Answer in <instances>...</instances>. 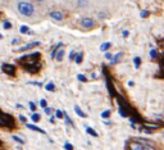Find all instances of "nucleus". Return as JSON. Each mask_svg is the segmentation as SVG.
Returning <instances> with one entry per match:
<instances>
[{"label": "nucleus", "instance_id": "obj_17", "mask_svg": "<svg viewBox=\"0 0 164 150\" xmlns=\"http://www.w3.org/2000/svg\"><path fill=\"white\" fill-rule=\"evenodd\" d=\"M19 32L20 34H28V32H30V28H28L27 26H20Z\"/></svg>", "mask_w": 164, "mask_h": 150}, {"label": "nucleus", "instance_id": "obj_13", "mask_svg": "<svg viewBox=\"0 0 164 150\" xmlns=\"http://www.w3.org/2000/svg\"><path fill=\"white\" fill-rule=\"evenodd\" d=\"M133 63H135V68H138L141 65V58L140 57H135V58H133Z\"/></svg>", "mask_w": 164, "mask_h": 150}, {"label": "nucleus", "instance_id": "obj_15", "mask_svg": "<svg viewBox=\"0 0 164 150\" xmlns=\"http://www.w3.org/2000/svg\"><path fill=\"white\" fill-rule=\"evenodd\" d=\"M86 132H87V133H89V135H91V136L97 137V132H95L94 130L91 128V127H87V128H86Z\"/></svg>", "mask_w": 164, "mask_h": 150}, {"label": "nucleus", "instance_id": "obj_9", "mask_svg": "<svg viewBox=\"0 0 164 150\" xmlns=\"http://www.w3.org/2000/svg\"><path fill=\"white\" fill-rule=\"evenodd\" d=\"M74 112H76V114H77V116L82 117V118H85V117H86V113H85V112H82V109L79 108L78 105H76V106H74Z\"/></svg>", "mask_w": 164, "mask_h": 150}, {"label": "nucleus", "instance_id": "obj_2", "mask_svg": "<svg viewBox=\"0 0 164 150\" xmlns=\"http://www.w3.org/2000/svg\"><path fill=\"white\" fill-rule=\"evenodd\" d=\"M128 147L130 150H155L154 147L149 146L147 144H142L141 141H130L128 142Z\"/></svg>", "mask_w": 164, "mask_h": 150}, {"label": "nucleus", "instance_id": "obj_40", "mask_svg": "<svg viewBox=\"0 0 164 150\" xmlns=\"http://www.w3.org/2000/svg\"><path fill=\"white\" fill-rule=\"evenodd\" d=\"M0 145H1V141H0Z\"/></svg>", "mask_w": 164, "mask_h": 150}, {"label": "nucleus", "instance_id": "obj_22", "mask_svg": "<svg viewBox=\"0 0 164 150\" xmlns=\"http://www.w3.org/2000/svg\"><path fill=\"white\" fill-rule=\"evenodd\" d=\"M13 140H14V141H17V142H19V144H24V140H22L20 139V137H18V136H13L12 137Z\"/></svg>", "mask_w": 164, "mask_h": 150}, {"label": "nucleus", "instance_id": "obj_30", "mask_svg": "<svg viewBox=\"0 0 164 150\" xmlns=\"http://www.w3.org/2000/svg\"><path fill=\"white\" fill-rule=\"evenodd\" d=\"M147 16H149V12H146V11L141 12V17H142V18H146Z\"/></svg>", "mask_w": 164, "mask_h": 150}, {"label": "nucleus", "instance_id": "obj_10", "mask_svg": "<svg viewBox=\"0 0 164 150\" xmlns=\"http://www.w3.org/2000/svg\"><path fill=\"white\" fill-rule=\"evenodd\" d=\"M122 55H123V53H118V54H115L114 57H112L113 59L110 60V62H112V64H115L117 62H119V58L122 57Z\"/></svg>", "mask_w": 164, "mask_h": 150}, {"label": "nucleus", "instance_id": "obj_1", "mask_svg": "<svg viewBox=\"0 0 164 150\" xmlns=\"http://www.w3.org/2000/svg\"><path fill=\"white\" fill-rule=\"evenodd\" d=\"M17 9H18V12L24 17H31L35 13V7L31 3H28V1H19L17 5Z\"/></svg>", "mask_w": 164, "mask_h": 150}, {"label": "nucleus", "instance_id": "obj_26", "mask_svg": "<svg viewBox=\"0 0 164 150\" xmlns=\"http://www.w3.org/2000/svg\"><path fill=\"white\" fill-rule=\"evenodd\" d=\"M64 147H65V150H73V146H72V144H69V142H65Z\"/></svg>", "mask_w": 164, "mask_h": 150}, {"label": "nucleus", "instance_id": "obj_29", "mask_svg": "<svg viewBox=\"0 0 164 150\" xmlns=\"http://www.w3.org/2000/svg\"><path fill=\"white\" fill-rule=\"evenodd\" d=\"M40 105L42 106L44 109L46 108V100H45V99H41V100H40Z\"/></svg>", "mask_w": 164, "mask_h": 150}, {"label": "nucleus", "instance_id": "obj_37", "mask_svg": "<svg viewBox=\"0 0 164 150\" xmlns=\"http://www.w3.org/2000/svg\"><path fill=\"white\" fill-rule=\"evenodd\" d=\"M160 45H161V46L164 48V40H163V41H160Z\"/></svg>", "mask_w": 164, "mask_h": 150}, {"label": "nucleus", "instance_id": "obj_34", "mask_svg": "<svg viewBox=\"0 0 164 150\" xmlns=\"http://www.w3.org/2000/svg\"><path fill=\"white\" fill-rule=\"evenodd\" d=\"M128 35H130V32H128L127 30H126V31H123V37H127Z\"/></svg>", "mask_w": 164, "mask_h": 150}, {"label": "nucleus", "instance_id": "obj_39", "mask_svg": "<svg viewBox=\"0 0 164 150\" xmlns=\"http://www.w3.org/2000/svg\"><path fill=\"white\" fill-rule=\"evenodd\" d=\"M36 1H44V0H36Z\"/></svg>", "mask_w": 164, "mask_h": 150}, {"label": "nucleus", "instance_id": "obj_8", "mask_svg": "<svg viewBox=\"0 0 164 150\" xmlns=\"http://www.w3.org/2000/svg\"><path fill=\"white\" fill-rule=\"evenodd\" d=\"M27 127L30 130H32V131H36V132H40V133H45V131H44L42 128H40V127L35 126V124H27Z\"/></svg>", "mask_w": 164, "mask_h": 150}, {"label": "nucleus", "instance_id": "obj_12", "mask_svg": "<svg viewBox=\"0 0 164 150\" xmlns=\"http://www.w3.org/2000/svg\"><path fill=\"white\" fill-rule=\"evenodd\" d=\"M87 4H89V1H87V0H77V7H81V8H83V7H87Z\"/></svg>", "mask_w": 164, "mask_h": 150}, {"label": "nucleus", "instance_id": "obj_21", "mask_svg": "<svg viewBox=\"0 0 164 150\" xmlns=\"http://www.w3.org/2000/svg\"><path fill=\"white\" fill-rule=\"evenodd\" d=\"M77 78H78V81H81V82H86L87 81L86 76H83V75H77Z\"/></svg>", "mask_w": 164, "mask_h": 150}, {"label": "nucleus", "instance_id": "obj_28", "mask_svg": "<svg viewBox=\"0 0 164 150\" xmlns=\"http://www.w3.org/2000/svg\"><path fill=\"white\" fill-rule=\"evenodd\" d=\"M30 109H31L32 112H35V110H36V104L33 103V101H31V103H30Z\"/></svg>", "mask_w": 164, "mask_h": 150}, {"label": "nucleus", "instance_id": "obj_25", "mask_svg": "<svg viewBox=\"0 0 164 150\" xmlns=\"http://www.w3.org/2000/svg\"><path fill=\"white\" fill-rule=\"evenodd\" d=\"M55 116L58 117L59 119H62V118H63V116H64V114H63V112H60V110H56V112H55Z\"/></svg>", "mask_w": 164, "mask_h": 150}, {"label": "nucleus", "instance_id": "obj_35", "mask_svg": "<svg viewBox=\"0 0 164 150\" xmlns=\"http://www.w3.org/2000/svg\"><path fill=\"white\" fill-rule=\"evenodd\" d=\"M18 41H19V40H18V39H14V40H12V44H13V45H14V44H17V42H18Z\"/></svg>", "mask_w": 164, "mask_h": 150}, {"label": "nucleus", "instance_id": "obj_36", "mask_svg": "<svg viewBox=\"0 0 164 150\" xmlns=\"http://www.w3.org/2000/svg\"><path fill=\"white\" fill-rule=\"evenodd\" d=\"M19 119H20V121H22V122H26V118H24V117H23V116H19Z\"/></svg>", "mask_w": 164, "mask_h": 150}, {"label": "nucleus", "instance_id": "obj_20", "mask_svg": "<svg viewBox=\"0 0 164 150\" xmlns=\"http://www.w3.org/2000/svg\"><path fill=\"white\" fill-rule=\"evenodd\" d=\"M32 121L33 122H38V121H40V114H38V113H33L32 114Z\"/></svg>", "mask_w": 164, "mask_h": 150}, {"label": "nucleus", "instance_id": "obj_31", "mask_svg": "<svg viewBox=\"0 0 164 150\" xmlns=\"http://www.w3.org/2000/svg\"><path fill=\"white\" fill-rule=\"evenodd\" d=\"M106 17H108V14H106V13H99V18L104 19V18H106Z\"/></svg>", "mask_w": 164, "mask_h": 150}, {"label": "nucleus", "instance_id": "obj_23", "mask_svg": "<svg viewBox=\"0 0 164 150\" xmlns=\"http://www.w3.org/2000/svg\"><path fill=\"white\" fill-rule=\"evenodd\" d=\"M3 26H4L5 30H10V28H12V23H10V22H8V21H5Z\"/></svg>", "mask_w": 164, "mask_h": 150}, {"label": "nucleus", "instance_id": "obj_11", "mask_svg": "<svg viewBox=\"0 0 164 150\" xmlns=\"http://www.w3.org/2000/svg\"><path fill=\"white\" fill-rule=\"evenodd\" d=\"M110 45H112L110 42H104V44H101V46H100V50H101V52H108Z\"/></svg>", "mask_w": 164, "mask_h": 150}, {"label": "nucleus", "instance_id": "obj_32", "mask_svg": "<svg viewBox=\"0 0 164 150\" xmlns=\"http://www.w3.org/2000/svg\"><path fill=\"white\" fill-rule=\"evenodd\" d=\"M44 110H45V113L48 114V116H50V114H51V109H50V108H48V106H46V108L44 109Z\"/></svg>", "mask_w": 164, "mask_h": 150}, {"label": "nucleus", "instance_id": "obj_6", "mask_svg": "<svg viewBox=\"0 0 164 150\" xmlns=\"http://www.w3.org/2000/svg\"><path fill=\"white\" fill-rule=\"evenodd\" d=\"M38 45H40V41H33V42H30V44L24 45L23 48H19V49H18V52H24V50H30V49H32V48L38 46Z\"/></svg>", "mask_w": 164, "mask_h": 150}, {"label": "nucleus", "instance_id": "obj_24", "mask_svg": "<svg viewBox=\"0 0 164 150\" xmlns=\"http://www.w3.org/2000/svg\"><path fill=\"white\" fill-rule=\"evenodd\" d=\"M109 116H110V112H109V110H104V112L101 113V117H102V118H108Z\"/></svg>", "mask_w": 164, "mask_h": 150}, {"label": "nucleus", "instance_id": "obj_19", "mask_svg": "<svg viewBox=\"0 0 164 150\" xmlns=\"http://www.w3.org/2000/svg\"><path fill=\"white\" fill-rule=\"evenodd\" d=\"M59 46H62V44H58V45H56V46L53 49V52H51V58H55V54H56V52H58V48H59Z\"/></svg>", "mask_w": 164, "mask_h": 150}, {"label": "nucleus", "instance_id": "obj_3", "mask_svg": "<svg viewBox=\"0 0 164 150\" xmlns=\"http://www.w3.org/2000/svg\"><path fill=\"white\" fill-rule=\"evenodd\" d=\"M79 23H81V26L85 27V28H92V27H95V21L89 18V17H83Z\"/></svg>", "mask_w": 164, "mask_h": 150}, {"label": "nucleus", "instance_id": "obj_27", "mask_svg": "<svg viewBox=\"0 0 164 150\" xmlns=\"http://www.w3.org/2000/svg\"><path fill=\"white\" fill-rule=\"evenodd\" d=\"M74 58H76V52H73V50H72L71 54H69V60H74Z\"/></svg>", "mask_w": 164, "mask_h": 150}, {"label": "nucleus", "instance_id": "obj_14", "mask_svg": "<svg viewBox=\"0 0 164 150\" xmlns=\"http://www.w3.org/2000/svg\"><path fill=\"white\" fill-rule=\"evenodd\" d=\"M82 59H83V54L82 53H79V54H77V57L74 58V60H76L77 64H81L82 63Z\"/></svg>", "mask_w": 164, "mask_h": 150}, {"label": "nucleus", "instance_id": "obj_5", "mask_svg": "<svg viewBox=\"0 0 164 150\" xmlns=\"http://www.w3.org/2000/svg\"><path fill=\"white\" fill-rule=\"evenodd\" d=\"M50 17L54 19V21H58V22H60V21L64 19V14L62 13V12H59V11H53L50 13Z\"/></svg>", "mask_w": 164, "mask_h": 150}, {"label": "nucleus", "instance_id": "obj_33", "mask_svg": "<svg viewBox=\"0 0 164 150\" xmlns=\"http://www.w3.org/2000/svg\"><path fill=\"white\" fill-rule=\"evenodd\" d=\"M105 58L109 59V60H112V54H110V53H106V54H105Z\"/></svg>", "mask_w": 164, "mask_h": 150}, {"label": "nucleus", "instance_id": "obj_16", "mask_svg": "<svg viewBox=\"0 0 164 150\" xmlns=\"http://www.w3.org/2000/svg\"><path fill=\"white\" fill-rule=\"evenodd\" d=\"M45 89H46L48 91H50V93H53V91L55 90V86H54L53 82H50V83H48V85L45 86Z\"/></svg>", "mask_w": 164, "mask_h": 150}, {"label": "nucleus", "instance_id": "obj_18", "mask_svg": "<svg viewBox=\"0 0 164 150\" xmlns=\"http://www.w3.org/2000/svg\"><path fill=\"white\" fill-rule=\"evenodd\" d=\"M150 57L153 58V59H156V58H158V53H156L155 49H151L150 50Z\"/></svg>", "mask_w": 164, "mask_h": 150}, {"label": "nucleus", "instance_id": "obj_7", "mask_svg": "<svg viewBox=\"0 0 164 150\" xmlns=\"http://www.w3.org/2000/svg\"><path fill=\"white\" fill-rule=\"evenodd\" d=\"M63 58H64V50H63V49L58 50V52H56V54H55V58H54V59H56L58 62H62V60H63Z\"/></svg>", "mask_w": 164, "mask_h": 150}, {"label": "nucleus", "instance_id": "obj_38", "mask_svg": "<svg viewBox=\"0 0 164 150\" xmlns=\"http://www.w3.org/2000/svg\"><path fill=\"white\" fill-rule=\"evenodd\" d=\"M3 39V36H1V34H0V40H1Z\"/></svg>", "mask_w": 164, "mask_h": 150}, {"label": "nucleus", "instance_id": "obj_4", "mask_svg": "<svg viewBox=\"0 0 164 150\" xmlns=\"http://www.w3.org/2000/svg\"><path fill=\"white\" fill-rule=\"evenodd\" d=\"M3 71H4L7 75H9V76H14V73H15V67L14 65H12V64H3Z\"/></svg>", "mask_w": 164, "mask_h": 150}]
</instances>
